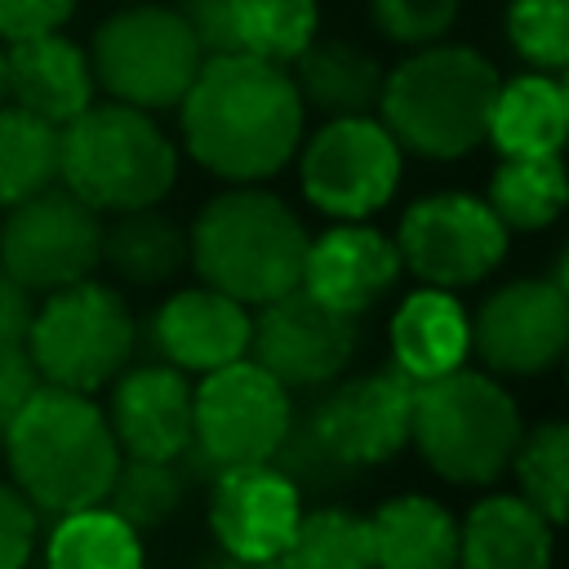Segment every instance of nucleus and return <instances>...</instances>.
Segmentation results:
<instances>
[{
  "mask_svg": "<svg viewBox=\"0 0 569 569\" xmlns=\"http://www.w3.org/2000/svg\"><path fill=\"white\" fill-rule=\"evenodd\" d=\"M458 4L462 0H369L373 27L396 44H436L453 27Z\"/></svg>",
  "mask_w": 569,
  "mask_h": 569,
  "instance_id": "36",
  "label": "nucleus"
},
{
  "mask_svg": "<svg viewBox=\"0 0 569 569\" xmlns=\"http://www.w3.org/2000/svg\"><path fill=\"white\" fill-rule=\"evenodd\" d=\"M396 249L418 280L436 289H458L485 280L502 262L507 227L485 200L462 191H440L409 204L396 231Z\"/></svg>",
  "mask_w": 569,
  "mask_h": 569,
  "instance_id": "12",
  "label": "nucleus"
},
{
  "mask_svg": "<svg viewBox=\"0 0 569 569\" xmlns=\"http://www.w3.org/2000/svg\"><path fill=\"white\" fill-rule=\"evenodd\" d=\"M40 387H44V378H40V369H36V360H31L27 347L0 356V436H4L9 418H13Z\"/></svg>",
  "mask_w": 569,
  "mask_h": 569,
  "instance_id": "40",
  "label": "nucleus"
},
{
  "mask_svg": "<svg viewBox=\"0 0 569 569\" xmlns=\"http://www.w3.org/2000/svg\"><path fill=\"white\" fill-rule=\"evenodd\" d=\"M316 0H231L236 49L267 62H293L316 40Z\"/></svg>",
  "mask_w": 569,
  "mask_h": 569,
  "instance_id": "31",
  "label": "nucleus"
},
{
  "mask_svg": "<svg viewBox=\"0 0 569 569\" xmlns=\"http://www.w3.org/2000/svg\"><path fill=\"white\" fill-rule=\"evenodd\" d=\"M400 182V142L382 120L333 116L302 151L307 200L342 222H360L391 200Z\"/></svg>",
  "mask_w": 569,
  "mask_h": 569,
  "instance_id": "11",
  "label": "nucleus"
},
{
  "mask_svg": "<svg viewBox=\"0 0 569 569\" xmlns=\"http://www.w3.org/2000/svg\"><path fill=\"white\" fill-rule=\"evenodd\" d=\"M58 182V124L0 102V209Z\"/></svg>",
  "mask_w": 569,
  "mask_h": 569,
  "instance_id": "30",
  "label": "nucleus"
},
{
  "mask_svg": "<svg viewBox=\"0 0 569 569\" xmlns=\"http://www.w3.org/2000/svg\"><path fill=\"white\" fill-rule=\"evenodd\" d=\"M471 351V320L449 289H418L391 316V356L413 382L458 369Z\"/></svg>",
  "mask_w": 569,
  "mask_h": 569,
  "instance_id": "22",
  "label": "nucleus"
},
{
  "mask_svg": "<svg viewBox=\"0 0 569 569\" xmlns=\"http://www.w3.org/2000/svg\"><path fill=\"white\" fill-rule=\"evenodd\" d=\"M93 84L98 80L84 49L71 44L62 31L9 40L4 49V98L58 129L93 102Z\"/></svg>",
  "mask_w": 569,
  "mask_h": 569,
  "instance_id": "20",
  "label": "nucleus"
},
{
  "mask_svg": "<svg viewBox=\"0 0 569 569\" xmlns=\"http://www.w3.org/2000/svg\"><path fill=\"white\" fill-rule=\"evenodd\" d=\"M0 445L18 493L44 516L102 502L120 467V445L107 413L89 400V391L53 382H44L9 418Z\"/></svg>",
  "mask_w": 569,
  "mask_h": 569,
  "instance_id": "2",
  "label": "nucleus"
},
{
  "mask_svg": "<svg viewBox=\"0 0 569 569\" xmlns=\"http://www.w3.org/2000/svg\"><path fill=\"white\" fill-rule=\"evenodd\" d=\"M498 71L467 44H422L382 76L378 111L391 138L418 156L453 160L489 142Z\"/></svg>",
  "mask_w": 569,
  "mask_h": 569,
  "instance_id": "3",
  "label": "nucleus"
},
{
  "mask_svg": "<svg viewBox=\"0 0 569 569\" xmlns=\"http://www.w3.org/2000/svg\"><path fill=\"white\" fill-rule=\"evenodd\" d=\"M187 258H191L187 231L156 204L124 209L116 213L111 227H102V262L129 284H142V289L164 284L182 271Z\"/></svg>",
  "mask_w": 569,
  "mask_h": 569,
  "instance_id": "26",
  "label": "nucleus"
},
{
  "mask_svg": "<svg viewBox=\"0 0 569 569\" xmlns=\"http://www.w3.org/2000/svg\"><path fill=\"white\" fill-rule=\"evenodd\" d=\"M489 142L502 156H547V151H560L569 142L565 84L542 76V71H529V76H516V80L498 84L493 111H489Z\"/></svg>",
  "mask_w": 569,
  "mask_h": 569,
  "instance_id": "24",
  "label": "nucleus"
},
{
  "mask_svg": "<svg viewBox=\"0 0 569 569\" xmlns=\"http://www.w3.org/2000/svg\"><path fill=\"white\" fill-rule=\"evenodd\" d=\"M102 262V218L67 187H44L18 204L0 227V267L27 293H53L84 280Z\"/></svg>",
  "mask_w": 569,
  "mask_h": 569,
  "instance_id": "10",
  "label": "nucleus"
},
{
  "mask_svg": "<svg viewBox=\"0 0 569 569\" xmlns=\"http://www.w3.org/2000/svg\"><path fill=\"white\" fill-rule=\"evenodd\" d=\"M516 476L525 498L556 525H569V422H542L516 445Z\"/></svg>",
  "mask_w": 569,
  "mask_h": 569,
  "instance_id": "32",
  "label": "nucleus"
},
{
  "mask_svg": "<svg viewBox=\"0 0 569 569\" xmlns=\"http://www.w3.org/2000/svg\"><path fill=\"white\" fill-rule=\"evenodd\" d=\"M107 422L120 453L178 462L196 431V391L173 365H142L116 373Z\"/></svg>",
  "mask_w": 569,
  "mask_h": 569,
  "instance_id": "17",
  "label": "nucleus"
},
{
  "mask_svg": "<svg viewBox=\"0 0 569 569\" xmlns=\"http://www.w3.org/2000/svg\"><path fill=\"white\" fill-rule=\"evenodd\" d=\"M462 569H551V520L511 493L480 498L458 529Z\"/></svg>",
  "mask_w": 569,
  "mask_h": 569,
  "instance_id": "21",
  "label": "nucleus"
},
{
  "mask_svg": "<svg viewBox=\"0 0 569 569\" xmlns=\"http://www.w3.org/2000/svg\"><path fill=\"white\" fill-rule=\"evenodd\" d=\"M413 391L418 382L405 369H373L338 382L307 418L338 458L373 467L405 449L413 431Z\"/></svg>",
  "mask_w": 569,
  "mask_h": 569,
  "instance_id": "15",
  "label": "nucleus"
},
{
  "mask_svg": "<svg viewBox=\"0 0 569 569\" xmlns=\"http://www.w3.org/2000/svg\"><path fill=\"white\" fill-rule=\"evenodd\" d=\"M249 347L280 387H325L356 351V316H342L293 284L289 293L262 302L249 325Z\"/></svg>",
  "mask_w": 569,
  "mask_h": 569,
  "instance_id": "13",
  "label": "nucleus"
},
{
  "mask_svg": "<svg viewBox=\"0 0 569 569\" xmlns=\"http://www.w3.org/2000/svg\"><path fill=\"white\" fill-rule=\"evenodd\" d=\"M0 102H4V49H0Z\"/></svg>",
  "mask_w": 569,
  "mask_h": 569,
  "instance_id": "44",
  "label": "nucleus"
},
{
  "mask_svg": "<svg viewBox=\"0 0 569 569\" xmlns=\"http://www.w3.org/2000/svg\"><path fill=\"white\" fill-rule=\"evenodd\" d=\"M27 351L44 382L98 391L116 382L133 356V316L111 284L84 276L44 298V307L31 316Z\"/></svg>",
  "mask_w": 569,
  "mask_h": 569,
  "instance_id": "7",
  "label": "nucleus"
},
{
  "mask_svg": "<svg viewBox=\"0 0 569 569\" xmlns=\"http://www.w3.org/2000/svg\"><path fill=\"white\" fill-rule=\"evenodd\" d=\"M293 84L302 107L333 116H369L382 93V67L373 53L347 40H311L293 58Z\"/></svg>",
  "mask_w": 569,
  "mask_h": 569,
  "instance_id": "25",
  "label": "nucleus"
},
{
  "mask_svg": "<svg viewBox=\"0 0 569 569\" xmlns=\"http://www.w3.org/2000/svg\"><path fill=\"white\" fill-rule=\"evenodd\" d=\"M507 40L511 49L542 67H569V0H507Z\"/></svg>",
  "mask_w": 569,
  "mask_h": 569,
  "instance_id": "35",
  "label": "nucleus"
},
{
  "mask_svg": "<svg viewBox=\"0 0 569 569\" xmlns=\"http://www.w3.org/2000/svg\"><path fill=\"white\" fill-rule=\"evenodd\" d=\"M476 356L498 373H542L569 351V298L556 280H511L471 320Z\"/></svg>",
  "mask_w": 569,
  "mask_h": 569,
  "instance_id": "14",
  "label": "nucleus"
},
{
  "mask_svg": "<svg viewBox=\"0 0 569 569\" xmlns=\"http://www.w3.org/2000/svg\"><path fill=\"white\" fill-rule=\"evenodd\" d=\"M400 276V249L365 222H338L307 244L302 289L342 316L369 311Z\"/></svg>",
  "mask_w": 569,
  "mask_h": 569,
  "instance_id": "18",
  "label": "nucleus"
},
{
  "mask_svg": "<svg viewBox=\"0 0 569 569\" xmlns=\"http://www.w3.org/2000/svg\"><path fill=\"white\" fill-rule=\"evenodd\" d=\"M200 62L204 49L196 44L191 27L178 18V9L164 4H133L107 18L93 36V58H89L93 80L116 102L142 111L178 107Z\"/></svg>",
  "mask_w": 569,
  "mask_h": 569,
  "instance_id": "8",
  "label": "nucleus"
},
{
  "mask_svg": "<svg viewBox=\"0 0 569 569\" xmlns=\"http://www.w3.org/2000/svg\"><path fill=\"white\" fill-rule=\"evenodd\" d=\"M565 102H569V67H565Z\"/></svg>",
  "mask_w": 569,
  "mask_h": 569,
  "instance_id": "45",
  "label": "nucleus"
},
{
  "mask_svg": "<svg viewBox=\"0 0 569 569\" xmlns=\"http://www.w3.org/2000/svg\"><path fill=\"white\" fill-rule=\"evenodd\" d=\"M31 316H36V307H31V293L0 267V356H9V351H18V347H27V329H31Z\"/></svg>",
  "mask_w": 569,
  "mask_h": 569,
  "instance_id": "41",
  "label": "nucleus"
},
{
  "mask_svg": "<svg viewBox=\"0 0 569 569\" xmlns=\"http://www.w3.org/2000/svg\"><path fill=\"white\" fill-rule=\"evenodd\" d=\"M556 284H560L565 298H569V244H565V253H560V262H556Z\"/></svg>",
  "mask_w": 569,
  "mask_h": 569,
  "instance_id": "43",
  "label": "nucleus"
},
{
  "mask_svg": "<svg viewBox=\"0 0 569 569\" xmlns=\"http://www.w3.org/2000/svg\"><path fill=\"white\" fill-rule=\"evenodd\" d=\"M200 569H280V560H249V556H236V551H213L200 560Z\"/></svg>",
  "mask_w": 569,
  "mask_h": 569,
  "instance_id": "42",
  "label": "nucleus"
},
{
  "mask_svg": "<svg viewBox=\"0 0 569 569\" xmlns=\"http://www.w3.org/2000/svg\"><path fill=\"white\" fill-rule=\"evenodd\" d=\"M187 244L204 284L231 293L236 302L262 307L302 284L311 236L280 196L236 187L200 209Z\"/></svg>",
  "mask_w": 569,
  "mask_h": 569,
  "instance_id": "4",
  "label": "nucleus"
},
{
  "mask_svg": "<svg viewBox=\"0 0 569 569\" xmlns=\"http://www.w3.org/2000/svg\"><path fill=\"white\" fill-rule=\"evenodd\" d=\"M44 569H142V538L107 502L76 507L58 516L44 547Z\"/></svg>",
  "mask_w": 569,
  "mask_h": 569,
  "instance_id": "28",
  "label": "nucleus"
},
{
  "mask_svg": "<svg viewBox=\"0 0 569 569\" xmlns=\"http://www.w3.org/2000/svg\"><path fill=\"white\" fill-rule=\"evenodd\" d=\"M293 422L289 391L258 365L231 360L209 369L196 387V431L182 458L200 462V476H218L222 467L267 462Z\"/></svg>",
  "mask_w": 569,
  "mask_h": 569,
  "instance_id": "9",
  "label": "nucleus"
},
{
  "mask_svg": "<svg viewBox=\"0 0 569 569\" xmlns=\"http://www.w3.org/2000/svg\"><path fill=\"white\" fill-rule=\"evenodd\" d=\"M249 311L231 293L200 284L178 289L151 320V338L173 369H222L249 351Z\"/></svg>",
  "mask_w": 569,
  "mask_h": 569,
  "instance_id": "19",
  "label": "nucleus"
},
{
  "mask_svg": "<svg viewBox=\"0 0 569 569\" xmlns=\"http://www.w3.org/2000/svg\"><path fill=\"white\" fill-rule=\"evenodd\" d=\"M71 13H76V0H0V36L27 40V36L62 31Z\"/></svg>",
  "mask_w": 569,
  "mask_h": 569,
  "instance_id": "39",
  "label": "nucleus"
},
{
  "mask_svg": "<svg viewBox=\"0 0 569 569\" xmlns=\"http://www.w3.org/2000/svg\"><path fill=\"white\" fill-rule=\"evenodd\" d=\"M267 462L280 467L298 485V493H338V489H347V485L360 480V467L347 462V458H338L320 440V431L311 427V418H293L289 431H284V440L276 445V453Z\"/></svg>",
  "mask_w": 569,
  "mask_h": 569,
  "instance_id": "34",
  "label": "nucleus"
},
{
  "mask_svg": "<svg viewBox=\"0 0 569 569\" xmlns=\"http://www.w3.org/2000/svg\"><path fill=\"white\" fill-rule=\"evenodd\" d=\"M520 436L525 427L516 400L485 373L458 365L440 378L418 382L413 391L409 440L422 449L431 471L453 485L498 480L511 467Z\"/></svg>",
  "mask_w": 569,
  "mask_h": 569,
  "instance_id": "6",
  "label": "nucleus"
},
{
  "mask_svg": "<svg viewBox=\"0 0 569 569\" xmlns=\"http://www.w3.org/2000/svg\"><path fill=\"white\" fill-rule=\"evenodd\" d=\"M502 227L516 231H538L560 218L569 204V169L560 151L547 156H507L493 178H489V200H485Z\"/></svg>",
  "mask_w": 569,
  "mask_h": 569,
  "instance_id": "27",
  "label": "nucleus"
},
{
  "mask_svg": "<svg viewBox=\"0 0 569 569\" xmlns=\"http://www.w3.org/2000/svg\"><path fill=\"white\" fill-rule=\"evenodd\" d=\"M280 569H373V529L369 516L347 507H316L298 516Z\"/></svg>",
  "mask_w": 569,
  "mask_h": 569,
  "instance_id": "29",
  "label": "nucleus"
},
{
  "mask_svg": "<svg viewBox=\"0 0 569 569\" xmlns=\"http://www.w3.org/2000/svg\"><path fill=\"white\" fill-rule=\"evenodd\" d=\"M173 178L178 151L142 107L89 102L58 129V182L98 213L160 204Z\"/></svg>",
  "mask_w": 569,
  "mask_h": 569,
  "instance_id": "5",
  "label": "nucleus"
},
{
  "mask_svg": "<svg viewBox=\"0 0 569 569\" xmlns=\"http://www.w3.org/2000/svg\"><path fill=\"white\" fill-rule=\"evenodd\" d=\"M173 9L191 27V36L204 49V58L240 53L236 49V27H231V0H173Z\"/></svg>",
  "mask_w": 569,
  "mask_h": 569,
  "instance_id": "38",
  "label": "nucleus"
},
{
  "mask_svg": "<svg viewBox=\"0 0 569 569\" xmlns=\"http://www.w3.org/2000/svg\"><path fill=\"white\" fill-rule=\"evenodd\" d=\"M120 520H129L138 533L164 525L182 507V471L160 458H120L116 480L102 498Z\"/></svg>",
  "mask_w": 569,
  "mask_h": 569,
  "instance_id": "33",
  "label": "nucleus"
},
{
  "mask_svg": "<svg viewBox=\"0 0 569 569\" xmlns=\"http://www.w3.org/2000/svg\"><path fill=\"white\" fill-rule=\"evenodd\" d=\"M369 529L373 569H458V520L422 493L382 502Z\"/></svg>",
  "mask_w": 569,
  "mask_h": 569,
  "instance_id": "23",
  "label": "nucleus"
},
{
  "mask_svg": "<svg viewBox=\"0 0 569 569\" xmlns=\"http://www.w3.org/2000/svg\"><path fill=\"white\" fill-rule=\"evenodd\" d=\"M36 547V507L18 485L0 480V569H22Z\"/></svg>",
  "mask_w": 569,
  "mask_h": 569,
  "instance_id": "37",
  "label": "nucleus"
},
{
  "mask_svg": "<svg viewBox=\"0 0 569 569\" xmlns=\"http://www.w3.org/2000/svg\"><path fill=\"white\" fill-rule=\"evenodd\" d=\"M298 516H302V493L271 462L222 467L213 476L209 529L222 551L249 560H280V551L298 529Z\"/></svg>",
  "mask_w": 569,
  "mask_h": 569,
  "instance_id": "16",
  "label": "nucleus"
},
{
  "mask_svg": "<svg viewBox=\"0 0 569 569\" xmlns=\"http://www.w3.org/2000/svg\"><path fill=\"white\" fill-rule=\"evenodd\" d=\"M187 151L227 182H258L284 169L302 138V98L280 62L213 53L182 93Z\"/></svg>",
  "mask_w": 569,
  "mask_h": 569,
  "instance_id": "1",
  "label": "nucleus"
}]
</instances>
